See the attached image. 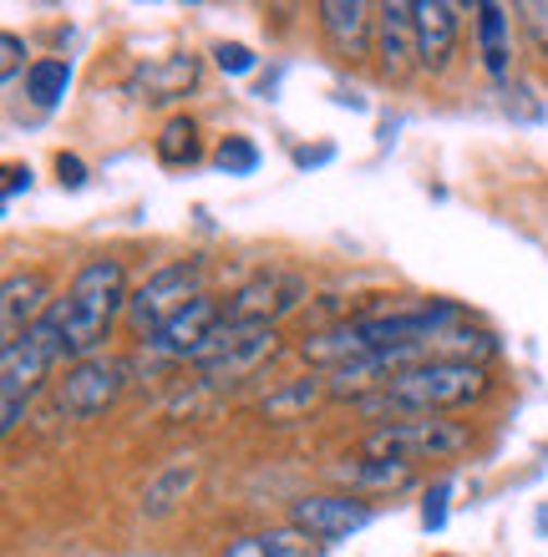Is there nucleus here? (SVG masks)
I'll list each match as a JSON object with an SVG mask.
<instances>
[{"label": "nucleus", "mask_w": 548, "mask_h": 557, "mask_svg": "<svg viewBox=\"0 0 548 557\" xmlns=\"http://www.w3.org/2000/svg\"><path fill=\"white\" fill-rule=\"evenodd\" d=\"M300 299V284L290 274H259L254 284H244V289L234 294V305L223 309V320H275V314H284V309H295Z\"/></svg>", "instance_id": "nucleus-13"}, {"label": "nucleus", "mask_w": 548, "mask_h": 557, "mask_svg": "<svg viewBox=\"0 0 548 557\" xmlns=\"http://www.w3.org/2000/svg\"><path fill=\"white\" fill-rule=\"evenodd\" d=\"M269 355H275V324H265V320H223L219 330L198 345L193 366H198V375H204L208 385H229V381H239V375L259 370Z\"/></svg>", "instance_id": "nucleus-6"}, {"label": "nucleus", "mask_w": 548, "mask_h": 557, "mask_svg": "<svg viewBox=\"0 0 548 557\" xmlns=\"http://www.w3.org/2000/svg\"><path fill=\"white\" fill-rule=\"evenodd\" d=\"M21 188H31V168H21V162H11L5 168V198H15Z\"/></svg>", "instance_id": "nucleus-30"}, {"label": "nucleus", "mask_w": 548, "mask_h": 557, "mask_svg": "<svg viewBox=\"0 0 548 557\" xmlns=\"http://www.w3.org/2000/svg\"><path fill=\"white\" fill-rule=\"evenodd\" d=\"M21 57H26V46H21V36H0V72H5V82H11L15 72H21Z\"/></svg>", "instance_id": "nucleus-28"}, {"label": "nucleus", "mask_w": 548, "mask_h": 557, "mask_svg": "<svg viewBox=\"0 0 548 557\" xmlns=\"http://www.w3.org/2000/svg\"><path fill=\"white\" fill-rule=\"evenodd\" d=\"M214 162H219L223 173H254V168H259V147L249 143V137H223L219 143V152H214Z\"/></svg>", "instance_id": "nucleus-24"}, {"label": "nucleus", "mask_w": 548, "mask_h": 557, "mask_svg": "<svg viewBox=\"0 0 548 557\" xmlns=\"http://www.w3.org/2000/svg\"><path fill=\"white\" fill-rule=\"evenodd\" d=\"M320 396H326V385H320V381H290L284 391H275V396H269L259 411H265L269 421H295V416L310 411Z\"/></svg>", "instance_id": "nucleus-23"}, {"label": "nucleus", "mask_w": 548, "mask_h": 557, "mask_svg": "<svg viewBox=\"0 0 548 557\" xmlns=\"http://www.w3.org/2000/svg\"><path fill=\"white\" fill-rule=\"evenodd\" d=\"M219 324H223V309L214 305L208 294H204V299H193L179 320L163 324V330L148 339V360H193V355H198V345H204Z\"/></svg>", "instance_id": "nucleus-10"}, {"label": "nucleus", "mask_w": 548, "mask_h": 557, "mask_svg": "<svg viewBox=\"0 0 548 557\" xmlns=\"http://www.w3.org/2000/svg\"><path fill=\"white\" fill-rule=\"evenodd\" d=\"M193 76H198L193 57H168V61H158V66H143L137 82L148 87V102H173V97H183V91L193 87Z\"/></svg>", "instance_id": "nucleus-18"}, {"label": "nucleus", "mask_w": 548, "mask_h": 557, "mask_svg": "<svg viewBox=\"0 0 548 557\" xmlns=\"http://www.w3.org/2000/svg\"><path fill=\"white\" fill-rule=\"evenodd\" d=\"M473 431L462 421H437V416H412V421H386L366 436L370 461H437V456H458L467 451Z\"/></svg>", "instance_id": "nucleus-5"}, {"label": "nucleus", "mask_w": 548, "mask_h": 557, "mask_svg": "<svg viewBox=\"0 0 548 557\" xmlns=\"http://www.w3.org/2000/svg\"><path fill=\"white\" fill-rule=\"evenodd\" d=\"M198 284H204V269L198 264H168V269H158V274H148L133 289V299H127V320H133V330L153 339L163 324L179 320L193 299H204Z\"/></svg>", "instance_id": "nucleus-7"}, {"label": "nucleus", "mask_w": 548, "mask_h": 557, "mask_svg": "<svg viewBox=\"0 0 548 557\" xmlns=\"http://www.w3.org/2000/svg\"><path fill=\"white\" fill-rule=\"evenodd\" d=\"M127 299L133 294H127V274H122L118 259H92V264L76 269L72 289L51 305V314L61 324V339H66V355L92 360L97 345L107 339V330H112V320L127 309Z\"/></svg>", "instance_id": "nucleus-2"}, {"label": "nucleus", "mask_w": 548, "mask_h": 557, "mask_svg": "<svg viewBox=\"0 0 548 557\" xmlns=\"http://www.w3.org/2000/svg\"><path fill=\"white\" fill-rule=\"evenodd\" d=\"M416 46H422V66L442 72L458 46V5L452 0H416Z\"/></svg>", "instance_id": "nucleus-14"}, {"label": "nucleus", "mask_w": 548, "mask_h": 557, "mask_svg": "<svg viewBox=\"0 0 548 557\" xmlns=\"http://www.w3.org/2000/svg\"><path fill=\"white\" fill-rule=\"evenodd\" d=\"M376 57H381V72L391 76V82H406V76L422 66L412 0H386L381 5V21H376Z\"/></svg>", "instance_id": "nucleus-9"}, {"label": "nucleus", "mask_w": 548, "mask_h": 557, "mask_svg": "<svg viewBox=\"0 0 548 557\" xmlns=\"http://www.w3.org/2000/svg\"><path fill=\"white\" fill-rule=\"evenodd\" d=\"M51 289H46L41 274H11L5 278V289H0V335L5 345H15L21 335H31L36 324L51 314Z\"/></svg>", "instance_id": "nucleus-11"}, {"label": "nucleus", "mask_w": 548, "mask_h": 557, "mask_svg": "<svg viewBox=\"0 0 548 557\" xmlns=\"http://www.w3.org/2000/svg\"><path fill=\"white\" fill-rule=\"evenodd\" d=\"M66 355L57 314H46L31 335H21L15 345H5V366H0V431H15L26 416V400L36 396V385L46 381V370Z\"/></svg>", "instance_id": "nucleus-4"}, {"label": "nucleus", "mask_w": 548, "mask_h": 557, "mask_svg": "<svg viewBox=\"0 0 548 557\" xmlns=\"http://www.w3.org/2000/svg\"><path fill=\"white\" fill-rule=\"evenodd\" d=\"M198 482V461H188V456H179V461H168L158 476L148 482V492H143V512L148 517H163L173 512L183 497H188V486Z\"/></svg>", "instance_id": "nucleus-17"}, {"label": "nucleus", "mask_w": 548, "mask_h": 557, "mask_svg": "<svg viewBox=\"0 0 548 557\" xmlns=\"http://www.w3.org/2000/svg\"><path fill=\"white\" fill-rule=\"evenodd\" d=\"M462 324V309L447 299H416V305H391V309H370L361 320H345L336 330L305 339V360L315 366H351L370 350H391V345H427V339L447 335Z\"/></svg>", "instance_id": "nucleus-1"}, {"label": "nucleus", "mask_w": 548, "mask_h": 557, "mask_svg": "<svg viewBox=\"0 0 548 557\" xmlns=\"http://www.w3.org/2000/svg\"><path fill=\"white\" fill-rule=\"evenodd\" d=\"M523 11V26H528V36L538 41V51L548 57V5L544 0H528V5H519Z\"/></svg>", "instance_id": "nucleus-27"}, {"label": "nucleus", "mask_w": 548, "mask_h": 557, "mask_svg": "<svg viewBox=\"0 0 548 557\" xmlns=\"http://www.w3.org/2000/svg\"><path fill=\"white\" fill-rule=\"evenodd\" d=\"M345 486H376V492H397V486L412 482V467L406 461H356V467H336Z\"/></svg>", "instance_id": "nucleus-20"}, {"label": "nucleus", "mask_w": 548, "mask_h": 557, "mask_svg": "<svg viewBox=\"0 0 548 557\" xmlns=\"http://www.w3.org/2000/svg\"><path fill=\"white\" fill-rule=\"evenodd\" d=\"M370 522V507L356 497H300L295 502V528L320 537V543H341L351 532Z\"/></svg>", "instance_id": "nucleus-12"}, {"label": "nucleus", "mask_w": 548, "mask_h": 557, "mask_svg": "<svg viewBox=\"0 0 548 557\" xmlns=\"http://www.w3.org/2000/svg\"><path fill=\"white\" fill-rule=\"evenodd\" d=\"M330 543L300 532L295 522L290 528H269V532H254V537H239V543L223 547V557H326Z\"/></svg>", "instance_id": "nucleus-16"}, {"label": "nucleus", "mask_w": 548, "mask_h": 557, "mask_svg": "<svg viewBox=\"0 0 548 557\" xmlns=\"http://www.w3.org/2000/svg\"><path fill=\"white\" fill-rule=\"evenodd\" d=\"M122 381H127V366H122V360H107V355L76 360V366L66 370V381L57 385L61 416H72V421H92V416H102L107 406L122 396Z\"/></svg>", "instance_id": "nucleus-8"}, {"label": "nucleus", "mask_w": 548, "mask_h": 557, "mask_svg": "<svg viewBox=\"0 0 548 557\" xmlns=\"http://www.w3.org/2000/svg\"><path fill=\"white\" fill-rule=\"evenodd\" d=\"M57 173H61L66 188H82V183H87V168H82V158H72V152H61L57 158Z\"/></svg>", "instance_id": "nucleus-29"}, {"label": "nucleus", "mask_w": 548, "mask_h": 557, "mask_svg": "<svg viewBox=\"0 0 548 557\" xmlns=\"http://www.w3.org/2000/svg\"><path fill=\"white\" fill-rule=\"evenodd\" d=\"M538 532H544V537H548V502H544V507H538Z\"/></svg>", "instance_id": "nucleus-32"}, {"label": "nucleus", "mask_w": 548, "mask_h": 557, "mask_svg": "<svg viewBox=\"0 0 548 557\" xmlns=\"http://www.w3.org/2000/svg\"><path fill=\"white\" fill-rule=\"evenodd\" d=\"M295 162L300 168H320V162H330V147H315V152L305 147V152H295Z\"/></svg>", "instance_id": "nucleus-31"}, {"label": "nucleus", "mask_w": 548, "mask_h": 557, "mask_svg": "<svg viewBox=\"0 0 548 557\" xmlns=\"http://www.w3.org/2000/svg\"><path fill=\"white\" fill-rule=\"evenodd\" d=\"M320 26H326V41L341 57H366V36H370L366 0H320Z\"/></svg>", "instance_id": "nucleus-15"}, {"label": "nucleus", "mask_w": 548, "mask_h": 557, "mask_svg": "<svg viewBox=\"0 0 548 557\" xmlns=\"http://www.w3.org/2000/svg\"><path fill=\"white\" fill-rule=\"evenodd\" d=\"M447 497H452V482H437L422 502V528L427 532H442L447 528Z\"/></svg>", "instance_id": "nucleus-25"}, {"label": "nucleus", "mask_w": 548, "mask_h": 557, "mask_svg": "<svg viewBox=\"0 0 548 557\" xmlns=\"http://www.w3.org/2000/svg\"><path fill=\"white\" fill-rule=\"evenodd\" d=\"M66 87H72V66L66 61H36L26 72V91L36 107H57L66 97Z\"/></svg>", "instance_id": "nucleus-21"}, {"label": "nucleus", "mask_w": 548, "mask_h": 557, "mask_svg": "<svg viewBox=\"0 0 548 557\" xmlns=\"http://www.w3.org/2000/svg\"><path fill=\"white\" fill-rule=\"evenodd\" d=\"M214 61H219L229 76H244V72H254V51L249 46H239V41H223V46H214Z\"/></svg>", "instance_id": "nucleus-26"}, {"label": "nucleus", "mask_w": 548, "mask_h": 557, "mask_svg": "<svg viewBox=\"0 0 548 557\" xmlns=\"http://www.w3.org/2000/svg\"><path fill=\"white\" fill-rule=\"evenodd\" d=\"M158 162H163V168H188V162H198V127H193V117H173L163 127V137H158Z\"/></svg>", "instance_id": "nucleus-22"}, {"label": "nucleus", "mask_w": 548, "mask_h": 557, "mask_svg": "<svg viewBox=\"0 0 548 557\" xmlns=\"http://www.w3.org/2000/svg\"><path fill=\"white\" fill-rule=\"evenodd\" d=\"M488 391V370L473 360H431V366H412L391 375L381 385V396H361L366 411H401V416H431L467 406Z\"/></svg>", "instance_id": "nucleus-3"}, {"label": "nucleus", "mask_w": 548, "mask_h": 557, "mask_svg": "<svg viewBox=\"0 0 548 557\" xmlns=\"http://www.w3.org/2000/svg\"><path fill=\"white\" fill-rule=\"evenodd\" d=\"M503 30H508V11L483 0L477 5V36H483V61H488L492 76H508V46H503Z\"/></svg>", "instance_id": "nucleus-19"}]
</instances>
